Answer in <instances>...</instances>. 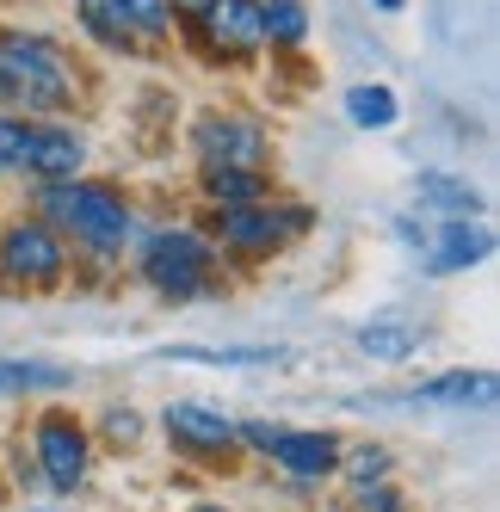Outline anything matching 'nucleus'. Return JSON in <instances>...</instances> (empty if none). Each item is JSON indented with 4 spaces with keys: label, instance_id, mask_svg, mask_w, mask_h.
Returning <instances> with one entry per match:
<instances>
[{
    "label": "nucleus",
    "instance_id": "25",
    "mask_svg": "<svg viewBox=\"0 0 500 512\" xmlns=\"http://www.w3.org/2000/svg\"><path fill=\"white\" fill-rule=\"evenodd\" d=\"M359 512H402V494L389 482H365L359 488Z\"/></svg>",
    "mask_w": 500,
    "mask_h": 512
},
{
    "label": "nucleus",
    "instance_id": "10",
    "mask_svg": "<svg viewBox=\"0 0 500 512\" xmlns=\"http://www.w3.org/2000/svg\"><path fill=\"white\" fill-rule=\"evenodd\" d=\"M198 25L217 56H247L260 44V0H210L198 13Z\"/></svg>",
    "mask_w": 500,
    "mask_h": 512
},
{
    "label": "nucleus",
    "instance_id": "3",
    "mask_svg": "<svg viewBox=\"0 0 500 512\" xmlns=\"http://www.w3.org/2000/svg\"><path fill=\"white\" fill-rule=\"evenodd\" d=\"M210 253L198 235H186V229H161L149 247H142V278H149L161 297H173V303H186V297H198V290L210 284Z\"/></svg>",
    "mask_w": 500,
    "mask_h": 512
},
{
    "label": "nucleus",
    "instance_id": "23",
    "mask_svg": "<svg viewBox=\"0 0 500 512\" xmlns=\"http://www.w3.org/2000/svg\"><path fill=\"white\" fill-rule=\"evenodd\" d=\"M25 149H31V124L0 112V173H7V167H25Z\"/></svg>",
    "mask_w": 500,
    "mask_h": 512
},
{
    "label": "nucleus",
    "instance_id": "17",
    "mask_svg": "<svg viewBox=\"0 0 500 512\" xmlns=\"http://www.w3.org/2000/svg\"><path fill=\"white\" fill-rule=\"evenodd\" d=\"M19 389H68L62 364H31V358H0V395H19Z\"/></svg>",
    "mask_w": 500,
    "mask_h": 512
},
{
    "label": "nucleus",
    "instance_id": "12",
    "mask_svg": "<svg viewBox=\"0 0 500 512\" xmlns=\"http://www.w3.org/2000/svg\"><path fill=\"white\" fill-rule=\"evenodd\" d=\"M494 253V235L488 229H470V223H451L433 247V272H463V266H476Z\"/></svg>",
    "mask_w": 500,
    "mask_h": 512
},
{
    "label": "nucleus",
    "instance_id": "28",
    "mask_svg": "<svg viewBox=\"0 0 500 512\" xmlns=\"http://www.w3.org/2000/svg\"><path fill=\"white\" fill-rule=\"evenodd\" d=\"M377 7H383V13H402V7H408V0H377Z\"/></svg>",
    "mask_w": 500,
    "mask_h": 512
},
{
    "label": "nucleus",
    "instance_id": "16",
    "mask_svg": "<svg viewBox=\"0 0 500 512\" xmlns=\"http://www.w3.org/2000/svg\"><path fill=\"white\" fill-rule=\"evenodd\" d=\"M81 25L93 31L105 50H130L136 44V31H130V19H124L118 0H81Z\"/></svg>",
    "mask_w": 500,
    "mask_h": 512
},
{
    "label": "nucleus",
    "instance_id": "11",
    "mask_svg": "<svg viewBox=\"0 0 500 512\" xmlns=\"http://www.w3.org/2000/svg\"><path fill=\"white\" fill-rule=\"evenodd\" d=\"M81 155H87V142H81L75 130H56V124H31L25 173H38L44 186H56V179H75V173H81Z\"/></svg>",
    "mask_w": 500,
    "mask_h": 512
},
{
    "label": "nucleus",
    "instance_id": "2",
    "mask_svg": "<svg viewBox=\"0 0 500 512\" xmlns=\"http://www.w3.org/2000/svg\"><path fill=\"white\" fill-rule=\"evenodd\" d=\"M0 105L62 112L68 105V75H62L56 44H44V38H0Z\"/></svg>",
    "mask_w": 500,
    "mask_h": 512
},
{
    "label": "nucleus",
    "instance_id": "9",
    "mask_svg": "<svg viewBox=\"0 0 500 512\" xmlns=\"http://www.w3.org/2000/svg\"><path fill=\"white\" fill-rule=\"evenodd\" d=\"M198 155H204V167H260L266 161V130L254 118L217 112V118L198 124Z\"/></svg>",
    "mask_w": 500,
    "mask_h": 512
},
{
    "label": "nucleus",
    "instance_id": "4",
    "mask_svg": "<svg viewBox=\"0 0 500 512\" xmlns=\"http://www.w3.org/2000/svg\"><path fill=\"white\" fill-rule=\"evenodd\" d=\"M303 229H309L303 210H272V204H229V210H217V241L229 253H278Z\"/></svg>",
    "mask_w": 500,
    "mask_h": 512
},
{
    "label": "nucleus",
    "instance_id": "13",
    "mask_svg": "<svg viewBox=\"0 0 500 512\" xmlns=\"http://www.w3.org/2000/svg\"><path fill=\"white\" fill-rule=\"evenodd\" d=\"M420 401H445V408H482V401H494V377L488 371H451V377H433L420 383Z\"/></svg>",
    "mask_w": 500,
    "mask_h": 512
},
{
    "label": "nucleus",
    "instance_id": "29",
    "mask_svg": "<svg viewBox=\"0 0 500 512\" xmlns=\"http://www.w3.org/2000/svg\"><path fill=\"white\" fill-rule=\"evenodd\" d=\"M192 512H223V506H192Z\"/></svg>",
    "mask_w": 500,
    "mask_h": 512
},
{
    "label": "nucleus",
    "instance_id": "6",
    "mask_svg": "<svg viewBox=\"0 0 500 512\" xmlns=\"http://www.w3.org/2000/svg\"><path fill=\"white\" fill-rule=\"evenodd\" d=\"M38 469H44V482L56 494H75L87 482V432L75 426V414L50 408L38 420Z\"/></svg>",
    "mask_w": 500,
    "mask_h": 512
},
{
    "label": "nucleus",
    "instance_id": "7",
    "mask_svg": "<svg viewBox=\"0 0 500 512\" xmlns=\"http://www.w3.org/2000/svg\"><path fill=\"white\" fill-rule=\"evenodd\" d=\"M62 241L44 229V223H13L0 235V272L19 278V284H56L62 278Z\"/></svg>",
    "mask_w": 500,
    "mask_h": 512
},
{
    "label": "nucleus",
    "instance_id": "15",
    "mask_svg": "<svg viewBox=\"0 0 500 512\" xmlns=\"http://www.w3.org/2000/svg\"><path fill=\"white\" fill-rule=\"evenodd\" d=\"M414 321H402V315H383V321H365L359 327V346L371 352V358H408L414 352Z\"/></svg>",
    "mask_w": 500,
    "mask_h": 512
},
{
    "label": "nucleus",
    "instance_id": "14",
    "mask_svg": "<svg viewBox=\"0 0 500 512\" xmlns=\"http://www.w3.org/2000/svg\"><path fill=\"white\" fill-rule=\"evenodd\" d=\"M204 192L223 204H260L266 198V173L260 167H204Z\"/></svg>",
    "mask_w": 500,
    "mask_h": 512
},
{
    "label": "nucleus",
    "instance_id": "22",
    "mask_svg": "<svg viewBox=\"0 0 500 512\" xmlns=\"http://www.w3.org/2000/svg\"><path fill=\"white\" fill-rule=\"evenodd\" d=\"M173 358H192V364H278L284 352H260V346H241V352H204V346H173Z\"/></svg>",
    "mask_w": 500,
    "mask_h": 512
},
{
    "label": "nucleus",
    "instance_id": "27",
    "mask_svg": "<svg viewBox=\"0 0 500 512\" xmlns=\"http://www.w3.org/2000/svg\"><path fill=\"white\" fill-rule=\"evenodd\" d=\"M173 7H180V13H186V19H198V13H204V7H210V0H173Z\"/></svg>",
    "mask_w": 500,
    "mask_h": 512
},
{
    "label": "nucleus",
    "instance_id": "21",
    "mask_svg": "<svg viewBox=\"0 0 500 512\" xmlns=\"http://www.w3.org/2000/svg\"><path fill=\"white\" fill-rule=\"evenodd\" d=\"M118 7H124V19H130V31H136V38H161V31H167V0H118Z\"/></svg>",
    "mask_w": 500,
    "mask_h": 512
},
{
    "label": "nucleus",
    "instance_id": "19",
    "mask_svg": "<svg viewBox=\"0 0 500 512\" xmlns=\"http://www.w3.org/2000/svg\"><path fill=\"white\" fill-rule=\"evenodd\" d=\"M420 198H433V204L451 210V216H476V210H482V192L463 186V179H445V173H426V179H420Z\"/></svg>",
    "mask_w": 500,
    "mask_h": 512
},
{
    "label": "nucleus",
    "instance_id": "26",
    "mask_svg": "<svg viewBox=\"0 0 500 512\" xmlns=\"http://www.w3.org/2000/svg\"><path fill=\"white\" fill-rule=\"evenodd\" d=\"M112 432H118V438H136V414H130V408H124V414H112Z\"/></svg>",
    "mask_w": 500,
    "mask_h": 512
},
{
    "label": "nucleus",
    "instance_id": "24",
    "mask_svg": "<svg viewBox=\"0 0 500 512\" xmlns=\"http://www.w3.org/2000/svg\"><path fill=\"white\" fill-rule=\"evenodd\" d=\"M346 475H352L359 488H365V482H383V475H389V451H383V445H359V451L346 457Z\"/></svg>",
    "mask_w": 500,
    "mask_h": 512
},
{
    "label": "nucleus",
    "instance_id": "8",
    "mask_svg": "<svg viewBox=\"0 0 500 512\" xmlns=\"http://www.w3.org/2000/svg\"><path fill=\"white\" fill-rule=\"evenodd\" d=\"M167 438H173V451H186L198 463H217V457L235 451V426L217 408H204V401H173L167 408Z\"/></svg>",
    "mask_w": 500,
    "mask_h": 512
},
{
    "label": "nucleus",
    "instance_id": "5",
    "mask_svg": "<svg viewBox=\"0 0 500 512\" xmlns=\"http://www.w3.org/2000/svg\"><path fill=\"white\" fill-rule=\"evenodd\" d=\"M235 438L260 445L272 463H284L291 475H303V482L340 469V438H334V432H284V426H260V420H254V426H235Z\"/></svg>",
    "mask_w": 500,
    "mask_h": 512
},
{
    "label": "nucleus",
    "instance_id": "1",
    "mask_svg": "<svg viewBox=\"0 0 500 512\" xmlns=\"http://www.w3.org/2000/svg\"><path fill=\"white\" fill-rule=\"evenodd\" d=\"M44 210L50 223H62L81 247L93 253H118L124 235H130V204L112 192V186H81V179H56L44 186Z\"/></svg>",
    "mask_w": 500,
    "mask_h": 512
},
{
    "label": "nucleus",
    "instance_id": "20",
    "mask_svg": "<svg viewBox=\"0 0 500 512\" xmlns=\"http://www.w3.org/2000/svg\"><path fill=\"white\" fill-rule=\"evenodd\" d=\"M346 112H352V124L383 130L389 118H396V93H389V87H352L346 93Z\"/></svg>",
    "mask_w": 500,
    "mask_h": 512
},
{
    "label": "nucleus",
    "instance_id": "18",
    "mask_svg": "<svg viewBox=\"0 0 500 512\" xmlns=\"http://www.w3.org/2000/svg\"><path fill=\"white\" fill-rule=\"evenodd\" d=\"M303 31H309L303 0H260V38H272V44H303Z\"/></svg>",
    "mask_w": 500,
    "mask_h": 512
}]
</instances>
